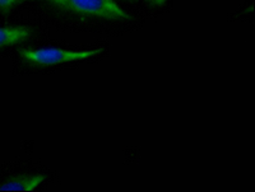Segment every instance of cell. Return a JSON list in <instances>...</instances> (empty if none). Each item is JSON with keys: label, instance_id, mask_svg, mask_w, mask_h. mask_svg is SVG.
Returning <instances> with one entry per match:
<instances>
[{"label": "cell", "instance_id": "obj_1", "mask_svg": "<svg viewBox=\"0 0 255 192\" xmlns=\"http://www.w3.org/2000/svg\"><path fill=\"white\" fill-rule=\"evenodd\" d=\"M47 3L74 14L105 19H128L129 15L113 0H46Z\"/></svg>", "mask_w": 255, "mask_h": 192}, {"label": "cell", "instance_id": "obj_2", "mask_svg": "<svg viewBox=\"0 0 255 192\" xmlns=\"http://www.w3.org/2000/svg\"><path fill=\"white\" fill-rule=\"evenodd\" d=\"M100 53H102V49L88 50V51H69V50L61 49L19 50V55L23 60H26L27 63L32 65H42V66L81 62V60H86L88 58L99 55Z\"/></svg>", "mask_w": 255, "mask_h": 192}, {"label": "cell", "instance_id": "obj_3", "mask_svg": "<svg viewBox=\"0 0 255 192\" xmlns=\"http://www.w3.org/2000/svg\"><path fill=\"white\" fill-rule=\"evenodd\" d=\"M46 176L36 173V175H15L8 178L1 186L0 191H33L37 189L44 181Z\"/></svg>", "mask_w": 255, "mask_h": 192}, {"label": "cell", "instance_id": "obj_4", "mask_svg": "<svg viewBox=\"0 0 255 192\" xmlns=\"http://www.w3.org/2000/svg\"><path fill=\"white\" fill-rule=\"evenodd\" d=\"M31 36V29L24 26L1 27L0 28V47L12 46L26 41Z\"/></svg>", "mask_w": 255, "mask_h": 192}, {"label": "cell", "instance_id": "obj_5", "mask_svg": "<svg viewBox=\"0 0 255 192\" xmlns=\"http://www.w3.org/2000/svg\"><path fill=\"white\" fill-rule=\"evenodd\" d=\"M22 0H0V12L8 13L14 5L19 4Z\"/></svg>", "mask_w": 255, "mask_h": 192}, {"label": "cell", "instance_id": "obj_6", "mask_svg": "<svg viewBox=\"0 0 255 192\" xmlns=\"http://www.w3.org/2000/svg\"><path fill=\"white\" fill-rule=\"evenodd\" d=\"M148 1L154 4V5H162V4L166 3V0H148Z\"/></svg>", "mask_w": 255, "mask_h": 192}]
</instances>
